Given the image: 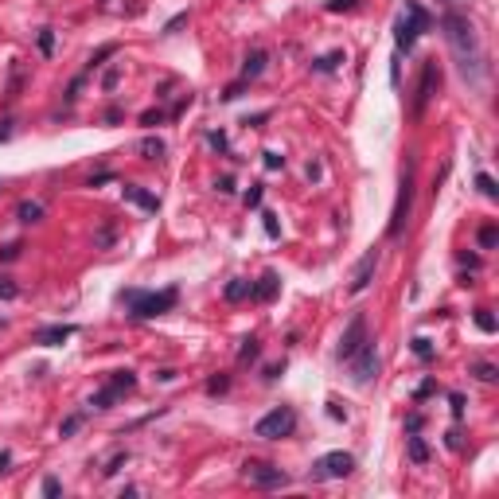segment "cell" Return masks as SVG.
Segmentation results:
<instances>
[{
  "label": "cell",
  "instance_id": "31",
  "mask_svg": "<svg viewBox=\"0 0 499 499\" xmlns=\"http://www.w3.org/2000/svg\"><path fill=\"white\" fill-rule=\"evenodd\" d=\"M78 426H82V414L67 417V421H62V429H59V433H62V437H71V433H74V429H78Z\"/></svg>",
  "mask_w": 499,
  "mask_h": 499
},
{
  "label": "cell",
  "instance_id": "36",
  "mask_svg": "<svg viewBox=\"0 0 499 499\" xmlns=\"http://www.w3.org/2000/svg\"><path fill=\"white\" fill-rule=\"evenodd\" d=\"M16 257H20V246H4L0 250V262H16Z\"/></svg>",
  "mask_w": 499,
  "mask_h": 499
},
{
  "label": "cell",
  "instance_id": "19",
  "mask_svg": "<svg viewBox=\"0 0 499 499\" xmlns=\"http://www.w3.org/2000/svg\"><path fill=\"white\" fill-rule=\"evenodd\" d=\"M141 152H145V160H160L164 156V141L160 137H145L141 141Z\"/></svg>",
  "mask_w": 499,
  "mask_h": 499
},
{
  "label": "cell",
  "instance_id": "24",
  "mask_svg": "<svg viewBox=\"0 0 499 499\" xmlns=\"http://www.w3.org/2000/svg\"><path fill=\"white\" fill-rule=\"evenodd\" d=\"M496 242H499V231L496 227H484V231H480V246H484V250H496Z\"/></svg>",
  "mask_w": 499,
  "mask_h": 499
},
{
  "label": "cell",
  "instance_id": "6",
  "mask_svg": "<svg viewBox=\"0 0 499 499\" xmlns=\"http://www.w3.org/2000/svg\"><path fill=\"white\" fill-rule=\"evenodd\" d=\"M410 207H414V168H406L402 172V183H398V203H394V215H390V227H386L390 238H398V234L406 231Z\"/></svg>",
  "mask_w": 499,
  "mask_h": 499
},
{
  "label": "cell",
  "instance_id": "32",
  "mask_svg": "<svg viewBox=\"0 0 499 499\" xmlns=\"http://www.w3.org/2000/svg\"><path fill=\"white\" fill-rule=\"evenodd\" d=\"M262 203V183H254L250 192H246V207H257Z\"/></svg>",
  "mask_w": 499,
  "mask_h": 499
},
{
  "label": "cell",
  "instance_id": "7",
  "mask_svg": "<svg viewBox=\"0 0 499 499\" xmlns=\"http://www.w3.org/2000/svg\"><path fill=\"white\" fill-rule=\"evenodd\" d=\"M292 429H297V414H292L289 406H277L273 414H266V417H262V421L254 426V437L281 441V437H289Z\"/></svg>",
  "mask_w": 499,
  "mask_h": 499
},
{
  "label": "cell",
  "instance_id": "44",
  "mask_svg": "<svg viewBox=\"0 0 499 499\" xmlns=\"http://www.w3.org/2000/svg\"><path fill=\"white\" fill-rule=\"evenodd\" d=\"M8 464H12V452H0V472H8Z\"/></svg>",
  "mask_w": 499,
  "mask_h": 499
},
{
  "label": "cell",
  "instance_id": "16",
  "mask_svg": "<svg viewBox=\"0 0 499 499\" xmlns=\"http://www.w3.org/2000/svg\"><path fill=\"white\" fill-rule=\"evenodd\" d=\"M117 398H125V394H121V390H117V386L110 382V386H102V390L94 394V398H90V406H94V410H110V406L117 402Z\"/></svg>",
  "mask_w": 499,
  "mask_h": 499
},
{
  "label": "cell",
  "instance_id": "15",
  "mask_svg": "<svg viewBox=\"0 0 499 499\" xmlns=\"http://www.w3.org/2000/svg\"><path fill=\"white\" fill-rule=\"evenodd\" d=\"M121 192H125V199H129V203H137V207H145V211H156V207H160V199H156V195L141 192V187H133V183H125Z\"/></svg>",
  "mask_w": 499,
  "mask_h": 499
},
{
  "label": "cell",
  "instance_id": "25",
  "mask_svg": "<svg viewBox=\"0 0 499 499\" xmlns=\"http://www.w3.org/2000/svg\"><path fill=\"white\" fill-rule=\"evenodd\" d=\"M472 375L484 378V382H496V367L491 363H472Z\"/></svg>",
  "mask_w": 499,
  "mask_h": 499
},
{
  "label": "cell",
  "instance_id": "4",
  "mask_svg": "<svg viewBox=\"0 0 499 499\" xmlns=\"http://www.w3.org/2000/svg\"><path fill=\"white\" fill-rule=\"evenodd\" d=\"M355 472V456L351 452H324L312 468H308V476H312V484H328V480H343V476Z\"/></svg>",
  "mask_w": 499,
  "mask_h": 499
},
{
  "label": "cell",
  "instance_id": "33",
  "mask_svg": "<svg viewBox=\"0 0 499 499\" xmlns=\"http://www.w3.org/2000/svg\"><path fill=\"white\" fill-rule=\"evenodd\" d=\"M16 292H20V289H16L12 281H8V277H0V297H4V301H12Z\"/></svg>",
  "mask_w": 499,
  "mask_h": 499
},
{
  "label": "cell",
  "instance_id": "13",
  "mask_svg": "<svg viewBox=\"0 0 499 499\" xmlns=\"http://www.w3.org/2000/svg\"><path fill=\"white\" fill-rule=\"evenodd\" d=\"M277 289H281V277L273 273V269H266V273L257 277V285H254V292H250V297H254V301H273V297H277Z\"/></svg>",
  "mask_w": 499,
  "mask_h": 499
},
{
  "label": "cell",
  "instance_id": "1",
  "mask_svg": "<svg viewBox=\"0 0 499 499\" xmlns=\"http://www.w3.org/2000/svg\"><path fill=\"white\" fill-rule=\"evenodd\" d=\"M441 32H445V43H449L452 59L461 67L464 82H480L484 78V43H480V32L468 16L461 12H445L441 16Z\"/></svg>",
  "mask_w": 499,
  "mask_h": 499
},
{
  "label": "cell",
  "instance_id": "14",
  "mask_svg": "<svg viewBox=\"0 0 499 499\" xmlns=\"http://www.w3.org/2000/svg\"><path fill=\"white\" fill-rule=\"evenodd\" d=\"M266 59H269V55H266L262 47L250 51V55H246V62H242V82H254L257 74L266 71Z\"/></svg>",
  "mask_w": 499,
  "mask_h": 499
},
{
  "label": "cell",
  "instance_id": "40",
  "mask_svg": "<svg viewBox=\"0 0 499 499\" xmlns=\"http://www.w3.org/2000/svg\"><path fill=\"white\" fill-rule=\"evenodd\" d=\"M406 429H410V433H417V429H421V414H410V417H406Z\"/></svg>",
  "mask_w": 499,
  "mask_h": 499
},
{
  "label": "cell",
  "instance_id": "18",
  "mask_svg": "<svg viewBox=\"0 0 499 499\" xmlns=\"http://www.w3.org/2000/svg\"><path fill=\"white\" fill-rule=\"evenodd\" d=\"M16 215H20V222H39V219H43V203H32V199H24V203L16 207Z\"/></svg>",
  "mask_w": 499,
  "mask_h": 499
},
{
  "label": "cell",
  "instance_id": "11",
  "mask_svg": "<svg viewBox=\"0 0 499 499\" xmlns=\"http://www.w3.org/2000/svg\"><path fill=\"white\" fill-rule=\"evenodd\" d=\"M363 340H367V320L355 316L351 324H347V332H343V340H340V347H336V355H340V359H347V355H351Z\"/></svg>",
  "mask_w": 499,
  "mask_h": 499
},
{
  "label": "cell",
  "instance_id": "30",
  "mask_svg": "<svg viewBox=\"0 0 499 499\" xmlns=\"http://www.w3.org/2000/svg\"><path fill=\"white\" fill-rule=\"evenodd\" d=\"M227 386H231V378H227V375H219V378H211V382H207V394H222Z\"/></svg>",
  "mask_w": 499,
  "mask_h": 499
},
{
  "label": "cell",
  "instance_id": "26",
  "mask_svg": "<svg viewBox=\"0 0 499 499\" xmlns=\"http://www.w3.org/2000/svg\"><path fill=\"white\" fill-rule=\"evenodd\" d=\"M257 351H262V347H257V340H242V351H238V359H242V363H250V359H257Z\"/></svg>",
  "mask_w": 499,
  "mask_h": 499
},
{
  "label": "cell",
  "instance_id": "43",
  "mask_svg": "<svg viewBox=\"0 0 499 499\" xmlns=\"http://www.w3.org/2000/svg\"><path fill=\"white\" fill-rule=\"evenodd\" d=\"M12 137V121H0V141H8Z\"/></svg>",
  "mask_w": 499,
  "mask_h": 499
},
{
  "label": "cell",
  "instance_id": "22",
  "mask_svg": "<svg viewBox=\"0 0 499 499\" xmlns=\"http://www.w3.org/2000/svg\"><path fill=\"white\" fill-rule=\"evenodd\" d=\"M476 328L480 332H487V336H491V332H496V316H491V312H487V308H476Z\"/></svg>",
  "mask_w": 499,
  "mask_h": 499
},
{
  "label": "cell",
  "instance_id": "12",
  "mask_svg": "<svg viewBox=\"0 0 499 499\" xmlns=\"http://www.w3.org/2000/svg\"><path fill=\"white\" fill-rule=\"evenodd\" d=\"M74 328L71 324H47V328H36L32 332V343H43V347H59L62 340H71Z\"/></svg>",
  "mask_w": 499,
  "mask_h": 499
},
{
  "label": "cell",
  "instance_id": "20",
  "mask_svg": "<svg viewBox=\"0 0 499 499\" xmlns=\"http://www.w3.org/2000/svg\"><path fill=\"white\" fill-rule=\"evenodd\" d=\"M406 449H410V461H414V464H426L429 461V445L421 437H410V445H406Z\"/></svg>",
  "mask_w": 499,
  "mask_h": 499
},
{
  "label": "cell",
  "instance_id": "45",
  "mask_svg": "<svg viewBox=\"0 0 499 499\" xmlns=\"http://www.w3.org/2000/svg\"><path fill=\"white\" fill-rule=\"evenodd\" d=\"M445 4H456V0H445Z\"/></svg>",
  "mask_w": 499,
  "mask_h": 499
},
{
  "label": "cell",
  "instance_id": "29",
  "mask_svg": "<svg viewBox=\"0 0 499 499\" xmlns=\"http://www.w3.org/2000/svg\"><path fill=\"white\" fill-rule=\"evenodd\" d=\"M43 496H47V499L62 496V484H59V480H55V476H47V480H43Z\"/></svg>",
  "mask_w": 499,
  "mask_h": 499
},
{
  "label": "cell",
  "instance_id": "38",
  "mask_svg": "<svg viewBox=\"0 0 499 499\" xmlns=\"http://www.w3.org/2000/svg\"><path fill=\"white\" fill-rule=\"evenodd\" d=\"M141 121H145V125H160V121H164V113H160V110H148Z\"/></svg>",
  "mask_w": 499,
  "mask_h": 499
},
{
  "label": "cell",
  "instance_id": "34",
  "mask_svg": "<svg viewBox=\"0 0 499 499\" xmlns=\"http://www.w3.org/2000/svg\"><path fill=\"white\" fill-rule=\"evenodd\" d=\"M281 164H285V156H281V152H273V148H269V152H266V168H281Z\"/></svg>",
  "mask_w": 499,
  "mask_h": 499
},
{
  "label": "cell",
  "instance_id": "17",
  "mask_svg": "<svg viewBox=\"0 0 499 499\" xmlns=\"http://www.w3.org/2000/svg\"><path fill=\"white\" fill-rule=\"evenodd\" d=\"M250 292H254V285H250V281L234 277L231 285H227V292H222V297H227V301H246V297H250Z\"/></svg>",
  "mask_w": 499,
  "mask_h": 499
},
{
  "label": "cell",
  "instance_id": "3",
  "mask_svg": "<svg viewBox=\"0 0 499 499\" xmlns=\"http://www.w3.org/2000/svg\"><path fill=\"white\" fill-rule=\"evenodd\" d=\"M426 27H429V12L417 4V0H406V8L398 12V20H394V43L402 51H410Z\"/></svg>",
  "mask_w": 499,
  "mask_h": 499
},
{
  "label": "cell",
  "instance_id": "9",
  "mask_svg": "<svg viewBox=\"0 0 499 499\" xmlns=\"http://www.w3.org/2000/svg\"><path fill=\"white\" fill-rule=\"evenodd\" d=\"M437 90H441V67H437V59H429L426 67H421V82H417V97H414V113H421L437 97Z\"/></svg>",
  "mask_w": 499,
  "mask_h": 499
},
{
  "label": "cell",
  "instance_id": "10",
  "mask_svg": "<svg viewBox=\"0 0 499 499\" xmlns=\"http://www.w3.org/2000/svg\"><path fill=\"white\" fill-rule=\"evenodd\" d=\"M375 269H378V250H371V254H363V262L355 266V273H351V285H347V292L351 297H359V292L371 285V277H375Z\"/></svg>",
  "mask_w": 499,
  "mask_h": 499
},
{
  "label": "cell",
  "instance_id": "5",
  "mask_svg": "<svg viewBox=\"0 0 499 499\" xmlns=\"http://www.w3.org/2000/svg\"><path fill=\"white\" fill-rule=\"evenodd\" d=\"M343 363L351 367V378H355V382H359V386H367V382H371V378L378 375V351H375V340H363L351 355H347V359H343Z\"/></svg>",
  "mask_w": 499,
  "mask_h": 499
},
{
  "label": "cell",
  "instance_id": "37",
  "mask_svg": "<svg viewBox=\"0 0 499 499\" xmlns=\"http://www.w3.org/2000/svg\"><path fill=\"white\" fill-rule=\"evenodd\" d=\"M414 351L421 355V359H429V355H433V347H429V340H414Z\"/></svg>",
  "mask_w": 499,
  "mask_h": 499
},
{
  "label": "cell",
  "instance_id": "23",
  "mask_svg": "<svg viewBox=\"0 0 499 499\" xmlns=\"http://www.w3.org/2000/svg\"><path fill=\"white\" fill-rule=\"evenodd\" d=\"M340 62H343V51H332V55H324V59H316V62H312V67H316V71H336Z\"/></svg>",
  "mask_w": 499,
  "mask_h": 499
},
{
  "label": "cell",
  "instance_id": "21",
  "mask_svg": "<svg viewBox=\"0 0 499 499\" xmlns=\"http://www.w3.org/2000/svg\"><path fill=\"white\" fill-rule=\"evenodd\" d=\"M476 187H480V195H484V199H499V187H496V180H491L487 172H480V176H476Z\"/></svg>",
  "mask_w": 499,
  "mask_h": 499
},
{
  "label": "cell",
  "instance_id": "2",
  "mask_svg": "<svg viewBox=\"0 0 499 499\" xmlns=\"http://www.w3.org/2000/svg\"><path fill=\"white\" fill-rule=\"evenodd\" d=\"M121 305L133 308V316L148 320V316H164L176 308V289H160V292H141V289H129L121 292Z\"/></svg>",
  "mask_w": 499,
  "mask_h": 499
},
{
  "label": "cell",
  "instance_id": "28",
  "mask_svg": "<svg viewBox=\"0 0 499 499\" xmlns=\"http://www.w3.org/2000/svg\"><path fill=\"white\" fill-rule=\"evenodd\" d=\"M39 51H43V55H51V51H55V36H51V27H43V32H39Z\"/></svg>",
  "mask_w": 499,
  "mask_h": 499
},
{
  "label": "cell",
  "instance_id": "35",
  "mask_svg": "<svg viewBox=\"0 0 499 499\" xmlns=\"http://www.w3.org/2000/svg\"><path fill=\"white\" fill-rule=\"evenodd\" d=\"M347 8H355V0H332L328 12H347Z\"/></svg>",
  "mask_w": 499,
  "mask_h": 499
},
{
  "label": "cell",
  "instance_id": "42",
  "mask_svg": "<svg viewBox=\"0 0 499 499\" xmlns=\"http://www.w3.org/2000/svg\"><path fill=\"white\" fill-rule=\"evenodd\" d=\"M452 414H456V417L464 414V398H461V394H452Z\"/></svg>",
  "mask_w": 499,
  "mask_h": 499
},
{
  "label": "cell",
  "instance_id": "39",
  "mask_svg": "<svg viewBox=\"0 0 499 499\" xmlns=\"http://www.w3.org/2000/svg\"><path fill=\"white\" fill-rule=\"evenodd\" d=\"M183 24H187V12H183V16H176V20H168V27H164V32L172 36V32H176V27H183Z\"/></svg>",
  "mask_w": 499,
  "mask_h": 499
},
{
  "label": "cell",
  "instance_id": "8",
  "mask_svg": "<svg viewBox=\"0 0 499 499\" xmlns=\"http://www.w3.org/2000/svg\"><path fill=\"white\" fill-rule=\"evenodd\" d=\"M242 476L254 487H262V491H273V487H285V484H289V476L281 472V468H273V464H262V461H250L242 468Z\"/></svg>",
  "mask_w": 499,
  "mask_h": 499
},
{
  "label": "cell",
  "instance_id": "41",
  "mask_svg": "<svg viewBox=\"0 0 499 499\" xmlns=\"http://www.w3.org/2000/svg\"><path fill=\"white\" fill-rule=\"evenodd\" d=\"M219 192H222V195H231V192H234V180H231V176H222V180H219Z\"/></svg>",
  "mask_w": 499,
  "mask_h": 499
},
{
  "label": "cell",
  "instance_id": "27",
  "mask_svg": "<svg viewBox=\"0 0 499 499\" xmlns=\"http://www.w3.org/2000/svg\"><path fill=\"white\" fill-rule=\"evenodd\" d=\"M262 222H266V234H269V238H281V222H277V215H269V211H266V215H262Z\"/></svg>",
  "mask_w": 499,
  "mask_h": 499
}]
</instances>
